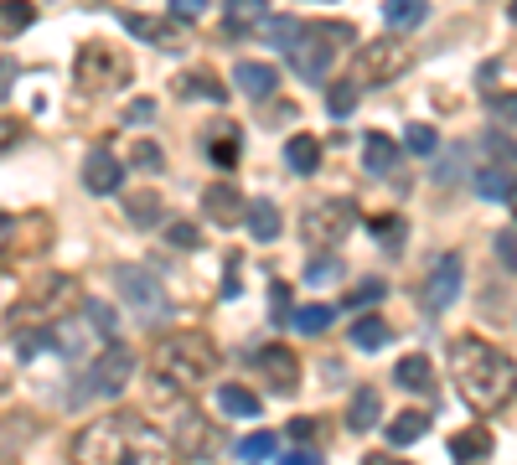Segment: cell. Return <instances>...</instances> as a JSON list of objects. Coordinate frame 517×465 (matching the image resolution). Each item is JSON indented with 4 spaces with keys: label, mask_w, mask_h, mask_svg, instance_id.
<instances>
[{
    "label": "cell",
    "mask_w": 517,
    "mask_h": 465,
    "mask_svg": "<svg viewBox=\"0 0 517 465\" xmlns=\"http://www.w3.org/2000/svg\"><path fill=\"white\" fill-rule=\"evenodd\" d=\"M492 248H497V259L517 274V228H502V233L492 238Z\"/></svg>",
    "instance_id": "60d3db41"
},
{
    "label": "cell",
    "mask_w": 517,
    "mask_h": 465,
    "mask_svg": "<svg viewBox=\"0 0 517 465\" xmlns=\"http://www.w3.org/2000/svg\"><path fill=\"white\" fill-rule=\"evenodd\" d=\"M507 16H512V21H517V0H512V6H507Z\"/></svg>",
    "instance_id": "9f6ffc18"
},
{
    "label": "cell",
    "mask_w": 517,
    "mask_h": 465,
    "mask_svg": "<svg viewBox=\"0 0 517 465\" xmlns=\"http://www.w3.org/2000/svg\"><path fill=\"white\" fill-rule=\"evenodd\" d=\"M352 233V202H316V207H306V217H300V238H306L311 248H331V243H342Z\"/></svg>",
    "instance_id": "ba28073f"
},
{
    "label": "cell",
    "mask_w": 517,
    "mask_h": 465,
    "mask_svg": "<svg viewBox=\"0 0 517 465\" xmlns=\"http://www.w3.org/2000/svg\"><path fill=\"white\" fill-rule=\"evenodd\" d=\"M295 26H300V21H264V37L275 42V47H285V42L295 37Z\"/></svg>",
    "instance_id": "bcb514c9"
},
{
    "label": "cell",
    "mask_w": 517,
    "mask_h": 465,
    "mask_svg": "<svg viewBox=\"0 0 517 465\" xmlns=\"http://www.w3.org/2000/svg\"><path fill=\"white\" fill-rule=\"evenodd\" d=\"M306 279H311V285H331V279H342V264L337 259H311Z\"/></svg>",
    "instance_id": "b9f144b4"
},
{
    "label": "cell",
    "mask_w": 517,
    "mask_h": 465,
    "mask_svg": "<svg viewBox=\"0 0 517 465\" xmlns=\"http://www.w3.org/2000/svg\"><path fill=\"white\" fill-rule=\"evenodd\" d=\"M492 155H497V166H502V171H517V140L492 135Z\"/></svg>",
    "instance_id": "7bdbcfd3"
},
{
    "label": "cell",
    "mask_w": 517,
    "mask_h": 465,
    "mask_svg": "<svg viewBox=\"0 0 517 465\" xmlns=\"http://www.w3.org/2000/svg\"><path fill=\"white\" fill-rule=\"evenodd\" d=\"M218 409H223L228 419H259V414H264V398H254L243 383H223V388H218Z\"/></svg>",
    "instance_id": "ac0fdd59"
},
{
    "label": "cell",
    "mask_w": 517,
    "mask_h": 465,
    "mask_svg": "<svg viewBox=\"0 0 517 465\" xmlns=\"http://www.w3.org/2000/svg\"><path fill=\"white\" fill-rule=\"evenodd\" d=\"M373 300H383V279H368V285H357L347 295V305H373Z\"/></svg>",
    "instance_id": "f6af8a7d"
},
{
    "label": "cell",
    "mask_w": 517,
    "mask_h": 465,
    "mask_svg": "<svg viewBox=\"0 0 517 465\" xmlns=\"http://www.w3.org/2000/svg\"><path fill=\"white\" fill-rule=\"evenodd\" d=\"M342 42H352V26H347V21H300L295 37H290L280 52L290 57V68L306 78V83H326L331 52H337Z\"/></svg>",
    "instance_id": "277c9868"
},
{
    "label": "cell",
    "mask_w": 517,
    "mask_h": 465,
    "mask_svg": "<svg viewBox=\"0 0 517 465\" xmlns=\"http://www.w3.org/2000/svg\"><path fill=\"white\" fill-rule=\"evenodd\" d=\"M450 378H455V393L481 414L507 409L517 398V362L481 336H461L450 347Z\"/></svg>",
    "instance_id": "7a4b0ae2"
},
{
    "label": "cell",
    "mask_w": 517,
    "mask_h": 465,
    "mask_svg": "<svg viewBox=\"0 0 517 465\" xmlns=\"http://www.w3.org/2000/svg\"><path fill=\"white\" fill-rule=\"evenodd\" d=\"M275 445H280V434L254 429L249 440H238V460H243V465H259V460H269V455H275Z\"/></svg>",
    "instance_id": "836d02e7"
},
{
    "label": "cell",
    "mask_w": 517,
    "mask_h": 465,
    "mask_svg": "<svg viewBox=\"0 0 517 465\" xmlns=\"http://www.w3.org/2000/svg\"><path fill=\"white\" fill-rule=\"evenodd\" d=\"M419 434H430V414H424V409H409V414H399V419L388 424V440L399 445V450H404V445H414Z\"/></svg>",
    "instance_id": "f546056e"
},
{
    "label": "cell",
    "mask_w": 517,
    "mask_h": 465,
    "mask_svg": "<svg viewBox=\"0 0 517 465\" xmlns=\"http://www.w3.org/2000/svg\"><path fill=\"white\" fill-rule=\"evenodd\" d=\"M83 186L94 197H114L119 186H125V161H119L114 150H88L83 155Z\"/></svg>",
    "instance_id": "7c38bea8"
},
{
    "label": "cell",
    "mask_w": 517,
    "mask_h": 465,
    "mask_svg": "<svg viewBox=\"0 0 517 465\" xmlns=\"http://www.w3.org/2000/svg\"><path fill=\"white\" fill-rule=\"evenodd\" d=\"M461 171H466V161H461V150H455V161H445V166H440V181H455Z\"/></svg>",
    "instance_id": "db71d44e"
},
{
    "label": "cell",
    "mask_w": 517,
    "mask_h": 465,
    "mask_svg": "<svg viewBox=\"0 0 517 465\" xmlns=\"http://www.w3.org/2000/svg\"><path fill=\"white\" fill-rule=\"evenodd\" d=\"M486 455H492V434H486L481 424L476 429H461L450 440V460H461V465H481Z\"/></svg>",
    "instance_id": "d6986e66"
},
{
    "label": "cell",
    "mask_w": 517,
    "mask_h": 465,
    "mask_svg": "<svg viewBox=\"0 0 517 465\" xmlns=\"http://www.w3.org/2000/svg\"><path fill=\"white\" fill-rule=\"evenodd\" d=\"M16 73H21L16 62H11V57H0V104L11 99V88H16Z\"/></svg>",
    "instance_id": "f907efd6"
},
{
    "label": "cell",
    "mask_w": 517,
    "mask_h": 465,
    "mask_svg": "<svg viewBox=\"0 0 517 465\" xmlns=\"http://www.w3.org/2000/svg\"><path fill=\"white\" fill-rule=\"evenodd\" d=\"M83 321L94 326V336H99V341H114V331H119L114 310H109L104 300H83Z\"/></svg>",
    "instance_id": "8d00e7d4"
},
{
    "label": "cell",
    "mask_w": 517,
    "mask_h": 465,
    "mask_svg": "<svg viewBox=\"0 0 517 465\" xmlns=\"http://www.w3.org/2000/svg\"><path fill=\"white\" fill-rule=\"evenodd\" d=\"M455 295H461V254H440L430 264V274L419 279V305L430 316H440V310L455 305Z\"/></svg>",
    "instance_id": "9c48e42d"
},
{
    "label": "cell",
    "mask_w": 517,
    "mask_h": 465,
    "mask_svg": "<svg viewBox=\"0 0 517 465\" xmlns=\"http://www.w3.org/2000/svg\"><path fill=\"white\" fill-rule=\"evenodd\" d=\"M373 233H378L388 248H399V233H404V223H399V217H373Z\"/></svg>",
    "instance_id": "ee69618b"
},
{
    "label": "cell",
    "mask_w": 517,
    "mask_h": 465,
    "mask_svg": "<svg viewBox=\"0 0 517 465\" xmlns=\"http://www.w3.org/2000/svg\"><path fill=\"white\" fill-rule=\"evenodd\" d=\"M171 6H176V16H202L207 0H171Z\"/></svg>",
    "instance_id": "f5cc1de1"
},
{
    "label": "cell",
    "mask_w": 517,
    "mask_h": 465,
    "mask_svg": "<svg viewBox=\"0 0 517 465\" xmlns=\"http://www.w3.org/2000/svg\"><path fill=\"white\" fill-rule=\"evenodd\" d=\"M223 16H228V31L238 37V31H254L269 21V0H228Z\"/></svg>",
    "instance_id": "603a6c76"
},
{
    "label": "cell",
    "mask_w": 517,
    "mask_h": 465,
    "mask_svg": "<svg viewBox=\"0 0 517 465\" xmlns=\"http://www.w3.org/2000/svg\"><path fill=\"white\" fill-rule=\"evenodd\" d=\"M26 26H37L32 0H0V37H21Z\"/></svg>",
    "instance_id": "83f0119b"
},
{
    "label": "cell",
    "mask_w": 517,
    "mask_h": 465,
    "mask_svg": "<svg viewBox=\"0 0 517 465\" xmlns=\"http://www.w3.org/2000/svg\"><path fill=\"white\" fill-rule=\"evenodd\" d=\"M176 450L181 455H192V460H202V455H212V440H218V434H212V424L207 419H197V414H181L176 419Z\"/></svg>",
    "instance_id": "e0dca14e"
},
{
    "label": "cell",
    "mask_w": 517,
    "mask_h": 465,
    "mask_svg": "<svg viewBox=\"0 0 517 465\" xmlns=\"http://www.w3.org/2000/svg\"><path fill=\"white\" fill-rule=\"evenodd\" d=\"M125 31H130V37H140V42H156V47H176V37H171V26H166V21H156V16H140V11H125Z\"/></svg>",
    "instance_id": "4316f807"
},
{
    "label": "cell",
    "mask_w": 517,
    "mask_h": 465,
    "mask_svg": "<svg viewBox=\"0 0 517 465\" xmlns=\"http://www.w3.org/2000/svg\"><path fill=\"white\" fill-rule=\"evenodd\" d=\"M290 321H295V331H306V336H321V331L331 326V305H300Z\"/></svg>",
    "instance_id": "74e56055"
},
{
    "label": "cell",
    "mask_w": 517,
    "mask_h": 465,
    "mask_svg": "<svg viewBox=\"0 0 517 465\" xmlns=\"http://www.w3.org/2000/svg\"><path fill=\"white\" fill-rule=\"evenodd\" d=\"M357 93H362L357 78H337V83L326 88V114H331V119H347V114L357 109Z\"/></svg>",
    "instance_id": "4dcf8cb0"
},
{
    "label": "cell",
    "mask_w": 517,
    "mask_h": 465,
    "mask_svg": "<svg viewBox=\"0 0 517 465\" xmlns=\"http://www.w3.org/2000/svg\"><path fill=\"white\" fill-rule=\"evenodd\" d=\"M130 57L119 52L114 42H83L78 47V68H73V78H78V88L83 93H114V88H125L130 83Z\"/></svg>",
    "instance_id": "5b68a950"
},
{
    "label": "cell",
    "mask_w": 517,
    "mask_h": 465,
    "mask_svg": "<svg viewBox=\"0 0 517 465\" xmlns=\"http://www.w3.org/2000/svg\"><path fill=\"white\" fill-rule=\"evenodd\" d=\"M114 285H119V300L130 305V316H135V321H145V326L166 321L171 300H166V285H161V279L150 274V269L125 264V269H114Z\"/></svg>",
    "instance_id": "8992f818"
},
{
    "label": "cell",
    "mask_w": 517,
    "mask_h": 465,
    "mask_svg": "<svg viewBox=\"0 0 517 465\" xmlns=\"http://www.w3.org/2000/svg\"><path fill=\"white\" fill-rule=\"evenodd\" d=\"M68 455L78 465H166L171 440L140 414H99L73 434Z\"/></svg>",
    "instance_id": "6da1fadb"
},
{
    "label": "cell",
    "mask_w": 517,
    "mask_h": 465,
    "mask_svg": "<svg viewBox=\"0 0 517 465\" xmlns=\"http://www.w3.org/2000/svg\"><path fill=\"white\" fill-rule=\"evenodd\" d=\"M388 321H378V316H362L357 326H352V347H362V352H378V347H388Z\"/></svg>",
    "instance_id": "1f68e13d"
},
{
    "label": "cell",
    "mask_w": 517,
    "mask_h": 465,
    "mask_svg": "<svg viewBox=\"0 0 517 465\" xmlns=\"http://www.w3.org/2000/svg\"><path fill=\"white\" fill-rule=\"evenodd\" d=\"M88 331H94V326L83 321V310H78V316H57V321L47 326V347H52V352H63V357H83Z\"/></svg>",
    "instance_id": "9a60e30c"
},
{
    "label": "cell",
    "mask_w": 517,
    "mask_h": 465,
    "mask_svg": "<svg viewBox=\"0 0 517 465\" xmlns=\"http://www.w3.org/2000/svg\"><path fill=\"white\" fill-rule=\"evenodd\" d=\"M243 228H249L254 243H275L285 233V217H280V207L269 202V197H254L249 207H243Z\"/></svg>",
    "instance_id": "4fadbf2b"
},
{
    "label": "cell",
    "mask_w": 517,
    "mask_h": 465,
    "mask_svg": "<svg viewBox=\"0 0 517 465\" xmlns=\"http://www.w3.org/2000/svg\"><path fill=\"white\" fill-rule=\"evenodd\" d=\"M424 16H430V0H383V21L393 31H414Z\"/></svg>",
    "instance_id": "cb8c5ba5"
},
{
    "label": "cell",
    "mask_w": 517,
    "mask_h": 465,
    "mask_svg": "<svg viewBox=\"0 0 517 465\" xmlns=\"http://www.w3.org/2000/svg\"><path fill=\"white\" fill-rule=\"evenodd\" d=\"M471 181H476V197H486V202H517V181H512V171H502V166H486V171H476Z\"/></svg>",
    "instance_id": "ffe728a7"
},
{
    "label": "cell",
    "mask_w": 517,
    "mask_h": 465,
    "mask_svg": "<svg viewBox=\"0 0 517 465\" xmlns=\"http://www.w3.org/2000/svg\"><path fill=\"white\" fill-rule=\"evenodd\" d=\"M316 429H321L316 419H290V429H285V434H290V440H300V445H306V440H316Z\"/></svg>",
    "instance_id": "816d5d0a"
},
{
    "label": "cell",
    "mask_w": 517,
    "mask_h": 465,
    "mask_svg": "<svg viewBox=\"0 0 517 465\" xmlns=\"http://www.w3.org/2000/svg\"><path fill=\"white\" fill-rule=\"evenodd\" d=\"M130 378H135V352L119 347V341H109L99 357H88V367H83V393H88V398H119Z\"/></svg>",
    "instance_id": "52a82bcc"
},
{
    "label": "cell",
    "mask_w": 517,
    "mask_h": 465,
    "mask_svg": "<svg viewBox=\"0 0 517 465\" xmlns=\"http://www.w3.org/2000/svg\"><path fill=\"white\" fill-rule=\"evenodd\" d=\"M166 238H171L176 248H197V228H192V223H171Z\"/></svg>",
    "instance_id": "681fc988"
},
{
    "label": "cell",
    "mask_w": 517,
    "mask_h": 465,
    "mask_svg": "<svg viewBox=\"0 0 517 465\" xmlns=\"http://www.w3.org/2000/svg\"><path fill=\"white\" fill-rule=\"evenodd\" d=\"M218 367V352L202 331H171L161 347H156V378L161 388H176V393H192L212 378Z\"/></svg>",
    "instance_id": "3957f363"
},
{
    "label": "cell",
    "mask_w": 517,
    "mask_h": 465,
    "mask_svg": "<svg viewBox=\"0 0 517 465\" xmlns=\"http://www.w3.org/2000/svg\"><path fill=\"white\" fill-rule=\"evenodd\" d=\"M176 93H187V99H212V104H223L228 93H223V83L212 78V73H187L176 83Z\"/></svg>",
    "instance_id": "d6a6232c"
},
{
    "label": "cell",
    "mask_w": 517,
    "mask_h": 465,
    "mask_svg": "<svg viewBox=\"0 0 517 465\" xmlns=\"http://www.w3.org/2000/svg\"><path fill=\"white\" fill-rule=\"evenodd\" d=\"M202 207H207L212 223H243V207H249V197H243L238 186L218 181V186H207V192H202Z\"/></svg>",
    "instance_id": "5bb4252c"
},
{
    "label": "cell",
    "mask_w": 517,
    "mask_h": 465,
    "mask_svg": "<svg viewBox=\"0 0 517 465\" xmlns=\"http://www.w3.org/2000/svg\"><path fill=\"white\" fill-rule=\"evenodd\" d=\"M357 68H362V78L357 83H393L404 68H409V47L399 42V37H378L373 47H362V57H357Z\"/></svg>",
    "instance_id": "30bf717a"
},
{
    "label": "cell",
    "mask_w": 517,
    "mask_h": 465,
    "mask_svg": "<svg viewBox=\"0 0 517 465\" xmlns=\"http://www.w3.org/2000/svg\"><path fill=\"white\" fill-rule=\"evenodd\" d=\"M156 99H130L125 104V124H135V130H145V124H156Z\"/></svg>",
    "instance_id": "ab89813d"
},
{
    "label": "cell",
    "mask_w": 517,
    "mask_h": 465,
    "mask_svg": "<svg viewBox=\"0 0 517 465\" xmlns=\"http://www.w3.org/2000/svg\"><path fill=\"white\" fill-rule=\"evenodd\" d=\"M492 114H497L502 124H517V93H497V99H492Z\"/></svg>",
    "instance_id": "7dc6e473"
},
{
    "label": "cell",
    "mask_w": 517,
    "mask_h": 465,
    "mask_svg": "<svg viewBox=\"0 0 517 465\" xmlns=\"http://www.w3.org/2000/svg\"><path fill=\"white\" fill-rule=\"evenodd\" d=\"M233 83H238L243 99H269V93L280 88V73L269 68V62H238V68H233Z\"/></svg>",
    "instance_id": "2e32d148"
},
{
    "label": "cell",
    "mask_w": 517,
    "mask_h": 465,
    "mask_svg": "<svg viewBox=\"0 0 517 465\" xmlns=\"http://www.w3.org/2000/svg\"><path fill=\"white\" fill-rule=\"evenodd\" d=\"M383 419V403H378V393L373 388H362L352 403H347V429H357V434H368L373 424Z\"/></svg>",
    "instance_id": "484cf974"
},
{
    "label": "cell",
    "mask_w": 517,
    "mask_h": 465,
    "mask_svg": "<svg viewBox=\"0 0 517 465\" xmlns=\"http://www.w3.org/2000/svg\"><path fill=\"white\" fill-rule=\"evenodd\" d=\"M404 150H414L419 161H430V155L440 150V130H435V124H409V130H404Z\"/></svg>",
    "instance_id": "d590c367"
},
{
    "label": "cell",
    "mask_w": 517,
    "mask_h": 465,
    "mask_svg": "<svg viewBox=\"0 0 517 465\" xmlns=\"http://www.w3.org/2000/svg\"><path fill=\"white\" fill-rule=\"evenodd\" d=\"M285 166H290L295 176H311V171L321 166V140H316V135H290V145H285Z\"/></svg>",
    "instance_id": "7402d4cb"
},
{
    "label": "cell",
    "mask_w": 517,
    "mask_h": 465,
    "mask_svg": "<svg viewBox=\"0 0 517 465\" xmlns=\"http://www.w3.org/2000/svg\"><path fill=\"white\" fill-rule=\"evenodd\" d=\"M125 217L135 228H156L161 223V197L156 192H125Z\"/></svg>",
    "instance_id": "f1b7e54d"
},
{
    "label": "cell",
    "mask_w": 517,
    "mask_h": 465,
    "mask_svg": "<svg viewBox=\"0 0 517 465\" xmlns=\"http://www.w3.org/2000/svg\"><path fill=\"white\" fill-rule=\"evenodd\" d=\"M130 166L156 176V171L166 166V155H161V145H156V140H135V145H130Z\"/></svg>",
    "instance_id": "f35d334b"
},
{
    "label": "cell",
    "mask_w": 517,
    "mask_h": 465,
    "mask_svg": "<svg viewBox=\"0 0 517 465\" xmlns=\"http://www.w3.org/2000/svg\"><path fill=\"white\" fill-rule=\"evenodd\" d=\"M254 372L264 378L269 393H295L300 388V357L290 347H264L254 352Z\"/></svg>",
    "instance_id": "8fae6325"
},
{
    "label": "cell",
    "mask_w": 517,
    "mask_h": 465,
    "mask_svg": "<svg viewBox=\"0 0 517 465\" xmlns=\"http://www.w3.org/2000/svg\"><path fill=\"white\" fill-rule=\"evenodd\" d=\"M280 465H326V460H321V450L300 445V450H285V455H280Z\"/></svg>",
    "instance_id": "c3c4849f"
},
{
    "label": "cell",
    "mask_w": 517,
    "mask_h": 465,
    "mask_svg": "<svg viewBox=\"0 0 517 465\" xmlns=\"http://www.w3.org/2000/svg\"><path fill=\"white\" fill-rule=\"evenodd\" d=\"M393 378H399V388H409V393H430L435 388V367H430V357H404L399 367H393Z\"/></svg>",
    "instance_id": "d4e9b609"
},
{
    "label": "cell",
    "mask_w": 517,
    "mask_h": 465,
    "mask_svg": "<svg viewBox=\"0 0 517 465\" xmlns=\"http://www.w3.org/2000/svg\"><path fill=\"white\" fill-rule=\"evenodd\" d=\"M399 145H393L388 135H368V140H362V166H368L373 176H388L393 166H399Z\"/></svg>",
    "instance_id": "44dd1931"
},
{
    "label": "cell",
    "mask_w": 517,
    "mask_h": 465,
    "mask_svg": "<svg viewBox=\"0 0 517 465\" xmlns=\"http://www.w3.org/2000/svg\"><path fill=\"white\" fill-rule=\"evenodd\" d=\"M6 228H11V217H0V233H6Z\"/></svg>",
    "instance_id": "6f0895ef"
},
{
    "label": "cell",
    "mask_w": 517,
    "mask_h": 465,
    "mask_svg": "<svg viewBox=\"0 0 517 465\" xmlns=\"http://www.w3.org/2000/svg\"><path fill=\"white\" fill-rule=\"evenodd\" d=\"M362 465H404V460H393V455H368Z\"/></svg>",
    "instance_id": "11a10c76"
},
{
    "label": "cell",
    "mask_w": 517,
    "mask_h": 465,
    "mask_svg": "<svg viewBox=\"0 0 517 465\" xmlns=\"http://www.w3.org/2000/svg\"><path fill=\"white\" fill-rule=\"evenodd\" d=\"M207 161L218 171H233L238 166V130H218V140H207Z\"/></svg>",
    "instance_id": "e575fe53"
}]
</instances>
